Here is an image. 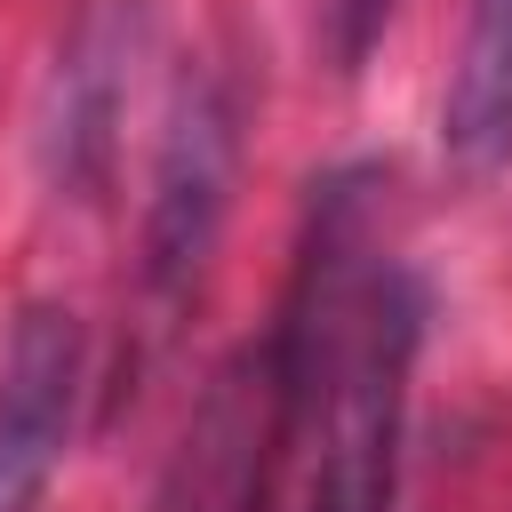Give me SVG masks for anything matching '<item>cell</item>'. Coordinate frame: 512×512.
Wrapping results in <instances>:
<instances>
[{
    "label": "cell",
    "instance_id": "277c9868",
    "mask_svg": "<svg viewBox=\"0 0 512 512\" xmlns=\"http://www.w3.org/2000/svg\"><path fill=\"white\" fill-rule=\"evenodd\" d=\"M224 200H232V112L200 80V88L176 96V120H168V144H160V176H152V224H144L152 288H184L208 264Z\"/></svg>",
    "mask_w": 512,
    "mask_h": 512
},
{
    "label": "cell",
    "instance_id": "7a4b0ae2",
    "mask_svg": "<svg viewBox=\"0 0 512 512\" xmlns=\"http://www.w3.org/2000/svg\"><path fill=\"white\" fill-rule=\"evenodd\" d=\"M80 320L64 304H32L0 352V512H32L48 472L64 464L80 408Z\"/></svg>",
    "mask_w": 512,
    "mask_h": 512
},
{
    "label": "cell",
    "instance_id": "6da1fadb",
    "mask_svg": "<svg viewBox=\"0 0 512 512\" xmlns=\"http://www.w3.org/2000/svg\"><path fill=\"white\" fill-rule=\"evenodd\" d=\"M416 336V280L360 240V192L328 184L312 208L288 312L272 328L288 432H304L312 448V512H392Z\"/></svg>",
    "mask_w": 512,
    "mask_h": 512
},
{
    "label": "cell",
    "instance_id": "3957f363",
    "mask_svg": "<svg viewBox=\"0 0 512 512\" xmlns=\"http://www.w3.org/2000/svg\"><path fill=\"white\" fill-rule=\"evenodd\" d=\"M272 440H288V400H280V368H272V344H264L232 376H216V392L200 400L184 456L160 488V512H264Z\"/></svg>",
    "mask_w": 512,
    "mask_h": 512
},
{
    "label": "cell",
    "instance_id": "52a82bcc",
    "mask_svg": "<svg viewBox=\"0 0 512 512\" xmlns=\"http://www.w3.org/2000/svg\"><path fill=\"white\" fill-rule=\"evenodd\" d=\"M392 8H400V0H320V24H328V56H336V72H360V64H368V48L384 40Z\"/></svg>",
    "mask_w": 512,
    "mask_h": 512
},
{
    "label": "cell",
    "instance_id": "8992f818",
    "mask_svg": "<svg viewBox=\"0 0 512 512\" xmlns=\"http://www.w3.org/2000/svg\"><path fill=\"white\" fill-rule=\"evenodd\" d=\"M112 104H120V40H112V24H88V40L56 72V104H48V168H56V184H88L104 168Z\"/></svg>",
    "mask_w": 512,
    "mask_h": 512
},
{
    "label": "cell",
    "instance_id": "5b68a950",
    "mask_svg": "<svg viewBox=\"0 0 512 512\" xmlns=\"http://www.w3.org/2000/svg\"><path fill=\"white\" fill-rule=\"evenodd\" d=\"M440 144L456 168H504L512 160V0H472L464 48L440 96Z\"/></svg>",
    "mask_w": 512,
    "mask_h": 512
}]
</instances>
